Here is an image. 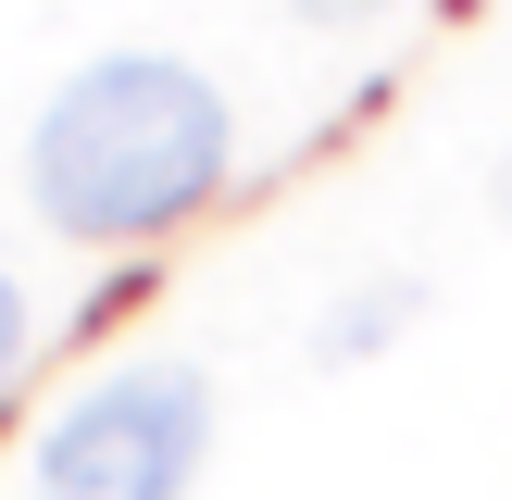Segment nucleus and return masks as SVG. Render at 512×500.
Wrapping results in <instances>:
<instances>
[{
  "label": "nucleus",
  "mask_w": 512,
  "mask_h": 500,
  "mask_svg": "<svg viewBox=\"0 0 512 500\" xmlns=\"http://www.w3.org/2000/svg\"><path fill=\"white\" fill-rule=\"evenodd\" d=\"M25 175H38V213L63 225V238H150V225H175V213L213 200L225 100L200 88L188 63H163V50H113V63H88L38 113Z\"/></svg>",
  "instance_id": "1"
},
{
  "label": "nucleus",
  "mask_w": 512,
  "mask_h": 500,
  "mask_svg": "<svg viewBox=\"0 0 512 500\" xmlns=\"http://www.w3.org/2000/svg\"><path fill=\"white\" fill-rule=\"evenodd\" d=\"M200 438H213V400H200L188 363L100 375L38 438V500H175L200 475Z\"/></svg>",
  "instance_id": "2"
},
{
  "label": "nucleus",
  "mask_w": 512,
  "mask_h": 500,
  "mask_svg": "<svg viewBox=\"0 0 512 500\" xmlns=\"http://www.w3.org/2000/svg\"><path fill=\"white\" fill-rule=\"evenodd\" d=\"M13 363H25V300H13V275H0V388H13Z\"/></svg>",
  "instance_id": "3"
},
{
  "label": "nucleus",
  "mask_w": 512,
  "mask_h": 500,
  "mask_svg": "<svg viewBox=\"0 0 512 500\" xmlns=\"http://www.w3.org/2000/svg\"><path fill=\"white\" fill-rule=\"evenodd\" d=\"M313 13H363V0H313Z\"/></svg>",
  "instance_id": "4"
}]
</instances>
